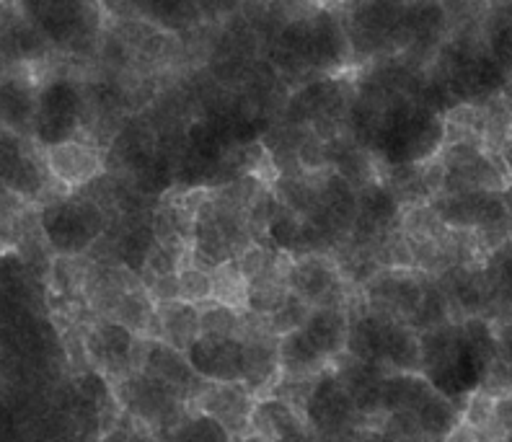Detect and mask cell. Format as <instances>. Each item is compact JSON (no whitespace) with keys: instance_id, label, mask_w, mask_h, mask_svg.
I'll return each mask as SVG.
<instances>
[{"instance_id":"cell-1","label":"cell","mask_w":512,"mask_h":442,"mask_svg":"<svg viewBox=\"0 0 512 442\" xmlns=\"http://www.w3.org/2000/svg\"><path fill=\"white\" fill-rule=\"evenodd\" d=\"M368 145L388 166H422L445 148V119L422 101L391 94L370 127Z\"/></svg>"},{"instance_id":"cell-2","label":"cell","mask_w":512,"mask_h":442,"mask_svg":"<svg viewBox=\"0 0 512 442\" xmlns=\"http://www.w3.org/2000/svg\"><path fill=\"white\" fill-rule=\"evenodd\" d=\"M44 241L57 256L73 259L86 254L104 238L109 228L107 210L86 194H70L47 202L39 215Z\"/></svg>"},{"instance_id":"cell-3","label":"cell","mask_w":512,"mask_h":442,"mask_svg":"<svg viewBox=\"0 0 512 442\" xmlns=\"http://www.w3.org/2000/svg\"><path fill=\"white\" fill-rule=\"evenodd\" d=\"M86 94L83 88L65 75L50 78L39 86L37 114H34L32 137L42 150L78 140L86 117Z\"/></svg>"},{"instance_id":"cell-4","label":"cell","mask_w":512,"mask_h":442,"mask_svg":"<svg viewBox=\"0 0 512 442\" xmlns=\"http://www.w3.org/2000/svg\"><path fill=\"white\" fill-rule=\"evenodd\" d=\"M114 396L122 409L153 435L169 437L176 424L187 417V399L182 393L148 373H132L130 378L119 380Z\"/></svg>"},{"instance_id":"cell-5","label":"cell","mask_w":512,"mask_h":442,"mask_svg":"<svg viewBox=\"0 0 512 442\" xmlns=\"http://www.w3.org/2000/svg\"><path fill=\"white\" fill-rule=\"evenodd\" d=\"M303 422L313 440L319 442H352L365 422L355 401L339 386L334 370H324L313 383L308 404L303 409Z\"/></svg>"},{"instance_id":"cell-6","label":"cell","mask_w":512,"mask_h":442,"mask_svg":"<svg viewBox=\"0 0 512 442\" xmlns=\"http://www.w3.org/2000/svg\"><path fill=\"white\" fill-rule=\"evenodd\" d=\"M19 8L57 50L81 52L99 34V8L91 3L44 0V3H24Z\"/></svg>"},{"instance_id":"cell-7","label":"cell","mask_w":512,"mask_h":442,"mask_svg":"<svg viewBox=\"0 0 512 442\" xmlns=\"http://www.w3.org/2000/svg\"><path fill=\"white\" fill-rule=\"evenodd\" d=\"M440 161H443V192L440 194L505 192V187L510 184V176H507L500 156H492L479 145H445Z\"/></svg>"},{"instance_id":"cell-8","label":"cell","mask_w":512,"mask_h":442,"mask_svg":"<svg viewBox=\"0 0 512 442\" xmlns=\"http://www.w3.org/2000/svg\"><path fill=\"white\" fill-rule=\"evenodd\" d=\"M52 174L29 137L0 130V187L24 202H39L50 192Z\"/></svg>"},{"instance_id":"cell-9","label":"cell","mask_w":512,"mask_h":442,"mask_svg":"<svg viewBox=\"0 0 512 442\" xmlns=\"http://www.w3.org/2000/svg\"><path fill=\"white\" fill-rule=\"evenodd\" d=\"M83 344H86L88 360L94 365V373L104 375V378L119 383V380L143 370L148 339L135 337L130 329L119 326L117 321L101 318L99 324L91 326Z\"/></svg>"},{"instance_id":"cell-10","label":"cell","mask_w":512,"mask_h":442,"mask_svg":"<svg viewBox=\"0 0 512 442\" xmlns=\"http://www.w3.org/2000/svg\"><path fill=\"white\" fill-rule=\"evenodd\" d=\"M427 274L414 269H383L365 285V306L399 324L412 326L425 303Z\"/></svg>"},{"instance_id":"cell-11","label":"cell","mask_w":512,"mask_h":442,"mask_svg":"<svg viewBox=\"0 0 512 442\" xmlns=\"http://www.w3.org/2000/svg\"><path fill=\"white\" fill-rule=\"evenodd\" d=\"M288 287L311 308H344L347 303V280L329 254L303 256L293 262Z\"/></svg>"},{"instance_id":"cell-12","label":"cell","mask_w":512,"mask_h":442,"mask_svg":"<svg viewBox=\"0 0 512 442\" xmlns=\"http://www.w3.org/2000/svg\"><path fill=\"white\" fill-rule=\"evenodd\" d=\"M189 406L192 411H200L223 424L233 437L251 435V414L256 399L244 383H205Z\"/></svg>"},{"instance_id":"cell-13","label":"cell","mask_w":512,"mask_h":442,"mask_svg":"<svg viewBox=\"0 0 512 442\" xmlns=\"http://www.w3.org/2000/svg\"><path fill=\"white\" fill-rule=\"evenodd\" d=\"M308 55H311V68L316 70H339L350 63L352 44L347 34V24L329 8L308 16Z\"/></svg>"},{"instance_id":"cell-14","label":"cell","mask_w":512,"mask_h":442,"mask_svg":"<svg viewBox=\"0 0 512 442\" xmlns=\"http://www.w3.org/2000/svg\"><path fill=\"white\" fill-rule=\"evenodd\" d=\"M44 161L52 179L73 192L91 187L104 174V156L94 143H86V140H70V143L44 150Z\"/></svg>"},{"instance_id":"cell-15","label":"cell","mask_w":512,"mask_h":442,"mask_svg":"<svg viewBox=\"0 0 512 442\" xmlns=\"http://www.w3.org/2000/svg\"><path fill=\"white\" fill-rule=\"evenodd\" d=\"M187 360L207 383H241L244 380V342L241 339L200 337L187 349Z\"/></svg>"},{"instance_id":"cell-16","label":"cell","mask_w":512,"mask_h":442,"mask_svg":"<svg viewBox=\"0 0 512 442\" xmlns=\"http://www.w3.org/2000/svg\"><path fill=\"white\" fill-rule=\"evenodd\" d=\"M399 321L373 311V308H360L350 316V337H347V355L360 362H370L386 370L388 344L394 337V329Z\"/></svg>"},{"instance_id":"cell-17","label":"cell","mask_w":512,"mask_h":442,"mask_svg":"<svg viewBox=\"0 0 512 442\" xmlns=\"http://www.w3.org/2000/svg\"><path fill=\"white\" fill-rule=\"evenodd\" d=\"M331 370L337 375L339 386L355 401L357 411H360V417L365 422L373 419L375 414H381V386L383 380L391 375L388 370L378 368V365H370V362L355 360L347 352L339 360H334Z\"/></svg>"},{"instance_id":"cell-18","label":"cell","mask_w":512,"mask_h":442,"mask_svg":"<svg viewBox=\"0 0 512 442\" xmlns=\"http://www.w3.org/2000/svg\"><path fill=\"white\" fill-rule=\"evenodd\" d=\"M140 373H148L150 378L161 380V383H166V386H171L174 391H179L184 399L189 401H192L207 383V380H202L200 375L194 373V368L187 360V352H179V349L169 347V344L163 342H156V339H148V349H145L143 370H140Z\"/></svg>"},{"instance_id":"cell-19","label":"cell","mask_w":512,"mask_h":442,"mask_svg":"<svg viewBox=\"0 0 512 442\" xmlns=\"http://www.w3.org/2000/svg\"><path fill=\"white\" fill-rule=\"evenodd\" d=\"M37 96L39 86L29 75H3L0 78V130L16 132L21 137L32 135Z\"/></svg>"},{"instance_id":"cell-20","label":"cell","mask_w":512,"mask_h":442,"mask_svg":"<svg viewBox=\"0 0 512 442\" xmlns=\"http://www.w3.org/2000/svg\"><path fill=\"white\" fill-rule=\"evenodd\" d=\"M150 339L187 352L200 339V308L189 306L184 300L156 306V326Z\"/></svg>"},{"instance_id":"cell-21","label":"cell","mask_w":512,"mask_h":442,"mask_svg":"<svg viewBox=\"0 0 512 442\" xmlns=\"http://www.w3.org/2000/svg\"><path fill=\"white\" fill-rule=\"evenodd\" d=\"M306 432V422L293 406L275 396H264L256 401L251 414V435L262 437L264 442H285Z\"/></svg>"},{"instance_id":"cell-22","label":"cell","mask_w":512,"mask_h":442,"mask_svg":"<svg viewBox=\"0 0 512 442\" xmlns=\"http://www.w3.org/2000/svg\"><path fill=\"white\" fill-rule=\"evenodd\" d=\"M303 331H306L313 347L319 349L326 360L334 362L347 352L350 313L344 308H313Z\"/></svg>"},{"instance_id":"cell-23","label":"cell","mask_w":512,"mask_h":442,"mask_svg":"<svg viewBox=\"0 0 512 442\" xmlns=\"http://www.w3.org/2000/svg\"><path fill=\"white\" fill-rule=\"evenodd\" d=\"M435 393L438 391L425 375L391 373L381 386V414H417Z\"/></svg>"},{"instance_id":"cell-24","label":"cell","mask_w":512,"mask_h":442,"mask_svg":"<svg viewBox=\"0 0 512 442\" xmlns=\"http://www.w3.org/2000/svg\"><path fill=\"white\" fill-rule=\"evenodd\" d=\"M280 370L282 378H300L313 380L319 378L324 370L331 368V362L313 347L306 331H293L288 337L280 339Z\"/></svg>"},{"instance_id":"cell-25","label":"cell","mask_w":512,"mask_h":442,"mask_svg":"<svg viewBox=\"0 0 512 442\" xmlns=\"http://www.w3.org/2000/svg\"><path fill=\"white\" fill-rule=\"evenodd\" d=\"M329 166L334 174L342 176L355 189L368 187L370 181L378 179V171H375L373 161H370L368 148L342 135L329 143Z\"/></svg>"},{"instance_id":"cell-26","label":"cell","mask_w":512,"mask_h":442,"mask_svg":"<svg viewBox=\"0 0 512 442\" xmlns=\"http://www.w3.org/2000/svg\"><path fill=\"white\" fill-rule=\"evenodd\" d=\"M50 42L19 8L16 16L0 21V55L8 60H37L47 55Z\"/></svg>"},{"instance_id":"cell-27","label":"cell","mask_w":512,"mask_h":442,"mask_svg":"<svg viewBox=\"0 0 512 442\" xmlns=\"http://www.w3.org/2000/svg\"><path fill=\"white\" fill-rule=\"evenodd\" d=\"M109 321H117L119 326L130 329L132 334L140 339H143L145 334L153 337V326H156V303H153V298H150V293L143 285L132 287V290H127V293L119 298Z\"/></svg>"},{"instance_id":"cell-28","label":"cell","mask_w":512,"mask_h":442,"mask_svg":"<svg viewBox=\"0 0 512 442\" xmlns=\"http://www.w3.org/2000/svg\"><path fill=\"white\" fill-rule=\"evenodd\" d=\"M213 300L220 306L236 308V311H246V303H249V280L246 274L241 272L238 262L220 264L218 269H213Z\"/></svg>"},{"instance_id":"cell-29","label":"cell","mask_w":512,"mask_h":442,"mask_svg":"<svg viewBox=\"0 0 512 442\" xmlns=\"http://www.w3.org/2000/svg\"><path fill=\"white\" fill-rule=\"evenodd\" d=\"M236 437L225 430L223 424L200 411H187V417L176 424V430L166 437V442H233Z\"/></svg>"},{"instance_id":"cell-30","label":"cell","mask_w":512,"mask_h":442,"mask_svg":"<svg viewBox=\"0 0 512 442\" xmlns=\"http://www.w3.org/2000/svg\"><path fill=\"white\" fill-rule=\"evenodd\" d=\"M241 313L236 308L207 303L200 308V337L205 339H238L241 331Z\"/></svg>"},{"instance_id":"cell-31","label":"cell","mask_w":512,"mask_h":442,"mask_svg":"<svg viewBox=\"0 0 512 442\" xmlns=\"http://www.w3.org/2000/svg\"><path fill=\"white\" fill-rule=\"evenodd\" d=\"M311 311L313 308L308 306V303H303L298 295L290 293L288 300H285V303L280 306V311L272 313V316L267 318L269 334L277 339H282V337H288V334H293V331H300L303 326H306Z\"/></svg>"},{"instance_id":"cell-32","label":"cell","mask_w":512,"mask_h":442,"mask_svg":"<svg viewBox=\"0 0 512 442\" xmlns=\"http://www.w3.org/2000/svg\"><path fill=\"white\" fill-rule=\"evenodd\" d=\"M179 300L197 308L213 303V274L207 272V269L187 264L179 272Z\"/></svg>"},{"instance_id":"cell-33","label":"cell","mask_w":512,"mask_h":442,"mask_svg":"<svg viewBox=\"0 0 512 442\" xmlns=\"http://www.w3.org/2000/svg\"><path fill=\"white\" fill-rule=\"evenodd\" d=\"M484 272H487L494 295H505L507 300H512V241H507L505 246L489 254Z\"/></svg>"},{"instance_id":"cell-34","label":"cell","mask_w":512,"mask_h":442,"mask_svg":"<svg viewBox=\"0 0 512 442\" xmlns=\"http://www.w3.org/2000/svg\"><path fill=\"white\" fill-rule=\"evenodd\" d=\"M479 391L489 393L492 399L512 393V362H507L505 357H494L484 378H481Z\"/></svg>"},{"instance_id":"cell-35","label":"cell","mask_w":512,"mask_h":442,"mask_svg":"<svg viewBox=\"0 0 512 442\" xmlns=\"http://www.w3.org/2000/svg\"><path fill=\"white\" fill-rule=\"evenodd\" d=\"M150 293L153 303L156 306H163V303H174L179 300V274H171V277H158V280L143 285Z\"/></svg>"},{"instance_id":"cell-36","label":"cell","mask_w":512,"mask_h":442,"mask_svg":"<svg viewBox=\"0 0 512 442\" xmlns=\"http://www.w3.org/2000/svg\"><path fill=\"white\" fill-rule=\"evenodd\" d=\"M494 430L500 437H512V393L494 399Z\"/></svg>"},{"instance_id":"cell-37","label":"cell","mask_w":512,"mask_h":442,"mask_svg":"<svg viewBox=\"0 0 512 442\" xmlns=\"http://www.w3.org/2000/svg\"><path fill=\"white\" fill-rule=\"evenodd\" d=\"M497 347H500V357L512 362V318L497 329Z\"/></svg>"},{"instance_id":"cell-38","label":"cell","mask_w":512,"mask_h":442,"mask_svg":"<svg viewBox=\"0 0 512 442\" xmlns=\"http://www.w3.org/2000/svg\"><path fill=\"white\" fill-rule=\"evenodd\" d=\"M500 161H502V166H505L507 176H510V181H512V140H510V143L502 145V150H500Z\"/></svg>"},{"instance_id":"cell-39","label":"cell","mask_w":512,"mask_h":442,"mask_svg":"<svg viewBox=\"0 0 512 442\" xmlns=\"http://www.w3.org/2000/svg\"><path fill=\"white\" fill-rule=\"evenodd\" d=\"M502 200H505L507 215H510V220H512V181L505 187V192H502Z\"/></svg>"},{"instance_id":"cell-40","label":"cell","mask_w":512,"mask_h":442,"mask_svg":"<svg viewBox=\"0 0 512 442\" xmlns=\"http://www.w3.org/2000/svg\"><path fill=\"white\" fill-rule=\"evenodd\" d=\"M285 442H319V440H313V437L308 435V430H306V432H303V435L293 437V440H285Z\"/></svg>"},{"instance_id":"cell-41","label":"cell","mask_w":512,"mask_h":442,"mask_svg":"<svg viewBox=\"0 0 512 442\" xmlns=\"http://www.w3.org/2000/svg\"><path fill=\"white\" fill-rule=\"evenodd\" d=\"M233 442H264L262 437H256V435H246V437H236Z\"/></svg>"},{"instance_id":"cell-42","label":"cell","mask_w":512,"mask_h":442,"mask_svg":"<svg viewBox=\"0 0 512 442\" xmlns=\"http://www.w3.org/2000/svg\"><path fill=\"white\" fill-rule=\"evenodd\" d=\"M6 194H8V192H6V189H3V187H0V197H6Z\"/></svg>"},{"instance_id":"cell-43","label":"cell","mask_w":512,"mask_h":442,"mask_svg":"<svg viewBox=\"0 0 512 442\" xmlns=\"http://www.w3.org/2000/svg\"><path fill=\"white\" fill-rule=\"evenodd\" d=\"M135 442H138V440H135Z\"/></svg>"}]
</instances>
